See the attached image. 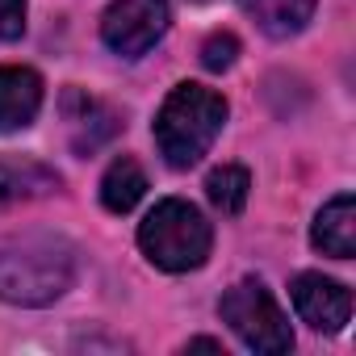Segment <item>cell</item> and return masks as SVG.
<instances>
[{"label":"cell","mask_w":356,"mask_h":356,"mask_svg":"<svg viewBox=\"0 0 356 356\" xmlns=\"http://www.w3.org/2000/svg\"><path fill=\"white\" fill-rule=\"evenodd\" d=\"M138 248L143 256L163 268V273H193L206 264L210 248H214V231L206 222V214L185 202V197H168L159 202L143 227H138Z\"/></svg>","instance_id":"3957f363"},{"label":"cell","mask_w":356,"mask_h":356,"mask_svg":"<svg viewBox=\"0 0 356 356\" xmlns=\"http://www.w3.org/2000/svg\"><path fill=\"white\" fill-rule=\"evenodd\" d=\"M193 5H202V0H193Z\"/></svg>","instance_id":"9a60e30c"},{"label":"cell","mask_w":356,"mask_h":356,"mask_svg":"<svg viewBox=\"0 0 356 356\" xmlns=\"http://www.w3.org/2000/svg\"><path fill=\"white\" fill-rule=\"evenodd\" d=\"M248 189H252V176L239 163H222V168H214L206 176V197H210V206L218 214H231V218L248 206Z\"/></svg>","instance_id":"7c38bea8"},{"label":"cell","mask_w":356,"mask_h":356,"mask_svg":"<svg viewBox=\"0 0 356 356\" xmlns=\"http://www.w3.org/2000/svg\"><path fill=\"white\" fill-rule=\"evenodd\" d=\"M59 172L38 159H0V210L59 193Z\"/></svg>","instance_id":"ba28073f"},{"label":"cell","mask_w":356,"mask_h":356,"mask_svg":"<svg viewBox=\"0 0 356 356\" xmlns=\"http://www.w3.org/2000/svg\"><path fill=\"white\" fill-rule=\"evenodd\" d=\"M310 243L323 256H335V260H348L356 252V202H352V193H339L318 210Z\"/></svg>","instance_id":"9c48e42d"},{"label":"cell","mask_w":356,"mask_h":356,"mask_svg":"<svg viewBox=\"0 0 356 356\" xmlns=\"http://www.w3.org/2000/svg\"><path fill=\"white\" fill-rule=\"evenodd\" d=\"M239 9L268 34V38H293L310 26L314 0H239Z\"/></svg>","instance_id":"30bf717a"},{"label":"cell","mask_w":356,"mask_h":356,"mask_svg":"<svg viewBox=\"0 0 356 356\" xmlns=\"http://www.w3.org/2000/svg\"><path fill=\"white\" fill-rule=\"evenodd\" d=\"M143 193H147V176H143V168L130 155H122V159H113L105 168V176H101V206L109 214H130L143 202Z\"/></svg>","instance_id":"8fae6325"},{"label":"cell","mask_w":356,"mask_h":356,"mask_svg":"<svg viewBox=\"0 0 356 356\" xmlns=\"http://www.w3.org/2000/svg\"><path fill=\"white\" fill-rule=\"evenodd\" d=\"M168 0H113L101 17V42L122 59H138L168 34Z\"/></svg>","instance_id":"5b68a950"},{"label":"cell","mask_w":356,"mask_h":356,"mask_svg":"<svg viewBox=\"0 0 356 356\" xmlns=\"http://www.w3.org/2000/svg\"><path fill=\"white\" fill-rule=\"evenodd\" d=\"M289 298H293L298 318L310 323V327L323 331V335L343 331L348 318H352V293H348L339 281L323 277V273H298L293 285H289Z\"/></svg>","instance_id":"8992f818"},{"label":"cell","mask_w":356,"mask_h":356,"mask_svg":"<svg viewBox=\"0 0 356 356\" xmlns=\"http://www.w3.org/2000/svg\"><path fill=\"white\" fill-rule=\"evenodd\" d=\"M26 30V0H0V42H13Z\"/></svg>","instance_id":"5bb4252c"},{"label":"cell","mask_w":356,"mask_h":356,"mask_svg":"<svg viewBox=\"0 0 356 356\" xmlns=\"http://www.w3.org/2000/svg\"><path fill=\"white\" fill-rule=\"evenodd\" d=\"M218 314L222 323L235 331V339L260 356H281L293 348V331H289V318L281 314L277 298L260 285V281H239L222 293L218 302Z\"/></svg>","instance_id":"277c9868"},{"label":"cell","mask_w":356,"mask_h":356,"mask_svg":"<svg viewBox=\"0 0 356 356\" xmlns=\"http://www.w3.org/2000/svg\"><path fill=\"white\" fill-rule=\"evenodd\" d=\"M42 109V76L34 67H0V134L22 130Z\"/></svg>","instance_id":"52a82bcc"},{"label":"cell","mask_w":356,"mask_h":356,"mask_svg":"<svg viewBox=\"0 0 356 356\" xmlns=\"http://www.w3.org/2000/svg\"><path fill=\"white\" fill-rule=\"evenodd\" d=\"M76 281V252L59 235H13L0 239V302L51 306Z\"/></svg>","instance_id":"6da1fadb"},{"label":"cell","mask_w":356,"mask_h":356,"mask_svg":"<svg viewBox=\"0 0 356 356\" xmlns=\"http://www.w3.org/2000/svg\"><path fill=\"white\" fill-rule=\"evenodd\" d=\"M227 101L206 84H176L155 113V147L172 168H193L222 134Z\"/></svg>","instance_id":"7a4b0ae2"},{"label":"cell","mask_w":356,"mask_h":356,"mask_svg":"<svg viewBox=\"0 0 356 356\" xmlns=\"http://www.w3.org/2000/svg\"><path fill=\"white\" fill-rule=\"evenodd\" d=\"M239 59V38L235 34H210L202 47V67L206 72H227Z\"/></svg>","instance_id":"4fadbf2b"}]
</instances>
